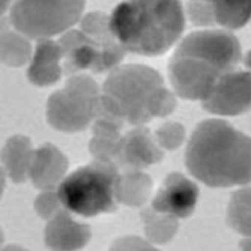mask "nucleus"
<instances>
[{
    "mask_svg": "<svg viewBox=\"0 0 251 251\" xmlns=\"http://www.w3.org/2000/svg\"><path fill=\"white\" fill-rule=\"evenodd\" d=\"M241 45L227 30H197L179 42L169 62V78L184 100L206 101L221 77L236 70Z\"/></svg>",
    "mask_w": 251,
    "mask_h": 251,
    "instance_id": "obj_1",
    "label": "nucleus"
},
{
    "mask_svg": "<svg viewBox=\"0 0 251 251\" xmlns=\"http://www.w3.org/2000/svg\"><path fill=\"white\" fill-rule=\"evenodd\" d=\"M185 166L212 188L251 184V137L224 121H203L190 137Z\"/></svg>",
    "mask_w": 251,
    "mask_h": 251,
    "instance_id": "obj_2",
    "label": "nucleus"
},
{
    "mask_svg": "<svg viewBox=\"0 0 251 251\" xmlns=\"http://www.w3.org/2000/svg\"><path fill=\"white\" fill-rule=\"evenodd\" d=\"M108 27L125 51L159 56L180 38L185 14L179 2L170 0L122 2L108 17Z\"/></svg>",
    "mask_w": 251,
    "mask_h": 251,
    "instance_id": "obj_3",
    "label": "nucleus"
},
{
    "mask_svg": "<svg viewBox=\"0 0 251 251\" xmlns=\"http://www.w3.org/2000/svg\"><path fill=\"white\" fill-rule=\"evenodd\" d=\"M173 98L163 77L143 65L115 68L102 84L101 105L110 116L131 125H142L173 108Z\"/></svg>",
    "mask_w": 251,
    "mask_h": 251,
    "instance_id": "obj_4",
    "label": "nucleus"
},
{
    "mask_svg": "<svg viewBox=\"0 0 251 251\" xmlns=\"http://www.w3.org/2000/svg\"><path fill=\"white\" fill-rule=\"evenodd\" d=\"M63 50V71L71 75L81 70L102 73L116 66L125 50L108 27L102 12L89 14L77 30H70L59 41Z\"/></svg>",
    "mask_w": 251,
    "mask_h": 251,
    "instance_id": "obj_5",
    "label": "nucleus"
},
{
    "mask_svg": "<svg viewBox=\"0 0 251 251\" xmlns=\"http://www.w3.org/2000/svg\"><path fill=\"white\" fill-rule=\"evenodd\" d=\"M118 170L105 161H94L66 176L57 199L63 208L81 217H95L116 208Z\"/></svg>",
    "mask_w": 251,
    "mask_h": 251,
    "instance_id": "obj_6",
    "label": "nucleus"
},
{
    "mask_svg": "<svg viewBox=\"0 0 251 251\" xmlns=\"http://www.w3.org/2000/svg\"><path fill=\"white\" fill-rule=\"evenodd\" d=\"M83 9L84 2H17L11 23L18 32L41 41L74 26Z\"/></svg>",
    "mask_w": 251,
    "mask_h": 251,
    "instance_id": "obj_7",
    "label": "nucleus"
},
{
    "mask_svg": "<svg viewBox=\"0 0 251 251\" xmlns=\"http://www.w3.org/2000/svg\"><path fill=\"white\" fill-rule=\"evenodd\" d=\"M101 105V95L97 84L86 77H75L68 81L49 101V121L62 131H78L86 128Z\"/></svg>",
    "mask_w": 251,
    "mask_h": 251,
    "instance_id": "obj_8",
    "label": "nucleus"
},
{
    "mask_svg": "<svg viewBox=\"0 0 251 251\" xmlns=\"http://www.w3.org/2000/svg\"><path fill=\"white\" fill-rule=\"evenodd\" d=\"M204 110L221 116H238L251 110V73L233 71L220 78L212 94L203 101Z\"/></svg>",
    "mask_w": 251,
    "mask_h": 251,
    "instance_id": "obj_9",
    "label": "nucleus"
},
{
    "mask_svg": "<svg viewBox=\"0 0 251 251\" xmlns=\"http://www.w3.org/2000/svg\"><path fill=\"white\" fill-rule=\"evenodd\" d=\"M199 200V188L180 173H170L155 194L152 208L155 212L187 218L193 214Z\"/></svg>",
    "mask_w": 251,
    "mask_h": 251,
    "instance_id": "obj_10",
    "label": "nucleus"
},
{
    "mask_svg": "<svg viewBox=\"0 0 251 251\" xmlns=\"http://www.w3.org/2000/svg\"><path fill=\"white\" fill-rule=\"evenodd\" d=\"M60 59H63L60 44L50 39H41L36 45L35 57L27 73L29 80L38 86L56 83L62 74V68L59 65Z\"/></svg>",
    "mask_w": 251,
    "mask_h": 251,
    "instance_id": "obj_11",
    "label": "nucleus"
},
{
    "mask_svg": "<svg viewBox=\"0 0 251 251\" xmlns=\"http://www.w3.org/2000/svg\"><path fill=\"white\" fill-rule=\"evenodd\" d=\"M212 17L220 26L239 29L251 18V0L245 2H212Z\"/></svg>",
    "mask_w": 251,
    "mask_h": 251,
    "instance_id": "obj_12",
    "label": "nucleus"
},
{
    "mask_svg": "<svg viewBox=\"0 0 251 251\" xmlns=\"http://www.w3.org/2000/svg\"><path fill=\"white\" fill-rule=\"evenodd\" d=\"M227 218L238 233L251 238V188H244L233 194Z\"/></svg>",
    "mask_w": 251,
    "mask_h": 251,
    "instance_id": "obj_13",
    "label": "nucleus"
},
{
    "mask_svg": "<svg viewBox=\"0 0 251 251\" xmlns=\"http://www.w3.org/2000/svg\"><path fill=\"white\" fill-rule=\"evenodd\" d=\"M110 251H159L139 236H125L110 247Z\"/></svg>",
    "mask_w": 251,
    "mask_h": 251,
    "instance_id": "obj_14",
    "label": "nucleus"
}]
</instances>
